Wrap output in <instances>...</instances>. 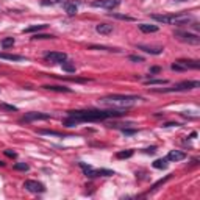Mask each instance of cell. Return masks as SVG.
I'll use <instances>...</instances> for the list:
<instances>
[{
    "mask_svg": "<svg viewBox=\"0 0 200 200\" xmlns=\"http://www.w3.org/2000/svg\"><path fill=\"white\" fill-rule=\"evenodd\" d=\"M39 133H41V135H52V136H60V138H63L61 133L53 131V130H39Z\"/></svg>",
    "mask_w": 200,
    "mask_h": 200,
    "instance_id": "f1b7e54d",
    "label": "cell"
},
{
    "mask_svg": "<svg viewBox=\"0 0 200 200\" xmlns=\"http://www.w3.org/2000/svg\"><path fill=\"white\" fill-rule=\"evenodd\" d=\"M45 60L50 63H63L67 60V55L64 52H50L45 55Z\"/></svg>",
    "mask_w": 200,
    "mask_h": 200,
    "instance_id": "8fae6325",
    "label": "cell"
},
{
    "mask_svg": "<svg viewBox=\"0 0 200 200\" xmlns=\"http://www.w3.org/2000/svg\"><path fill=\"white\" fill-rule=\"evenodd\" d=\"M61 64H63V70H66V72H75V64H72L69 61H63Z\"/></svg>",
    "mask_w": 200,
    "mask_h": 200,
    "instance_id": "603a6c76",
    "label": "cell"
},
{
    "mask_svg": "<svg viewBox=\"0 0 200 200\" xmlns=\"http://www.w3.org/2000/svg\"><path fill=\"white\" fill-rule=\"evenodd\" d=\"M45 27H47L45 23H41V25H31V27L25 28V30H23V33H33V31H39V30H44Z\"/></svg>",
    "mask_w": 200,
    "mask_h": 200,
    "instance_id": "d6986e66",
    "label": "cell"
},
{
    "mask_svg": "<svg viewBox=\"0 0 200 200\" xmlns=\"http://www.w3.org/2000/svg\"><path fill=\"white\" fill-rule=\"evenodd\" d=\"M50 38H53V36H50V35H35L33 39H50Z\"/></svg>",
    "mask_w": 200,
    "mask_h": 200,
    "instance_id": "4dcf8cb0",
    "label": "cell"
},
{
    "mask_svg": "<svg viewBox=\"0 0 200 200\" xmlns=\"http://www.w3.org/2000/svg\"><path fill=\"white\" fill-rule=\"evenodd\" d=\"M139 50H144L145 53H150V55H161L163 53V47H153V45H136Z\"/></svg>",
    "mask_w": 200,
    "mask_h": 200,
    "instance_id": "7c38bea8",
    "label": "cell"
},
{
    "mask_svg": "<svg viewBox=\"0 0 200 200\" xmlns=\"http://www.w3.org/2000/svg\"><path fill=\"white\" fill-rule=\"evenodd\" d=\"M155 152H156V147H155V145H152V147L145 148V153H150V155H152V153H155Z\"/></svg>",
    "mask_w": 200,
    "mask_h": 200,
    "instance_id": "836d02e7",
    "label": "cell"
},
{
    "mask_svg": "<svg viewBox=\"0 0 200 200\" xmlns=\"http://www.w3.org/2000/svg\"><path fill=\"white\" fill-rule=\"evenodd\" d=\"M0 58L2 60H8V61H23L25 58L22 55H11V53H0Z\"/></svg>",
    "mask_w": 200,
    "mask_h": 200,
    "instance_id": "e0dca14e",
    "label": "cell"
},
{
    "mask_svg": "<svg viewBox=\"0 0 200 200\" xmlns=\"http://www.w3.org/2000/svg\"><path fill=\"white\" fill-rule=\"evenodd\" d=\"M138 100H141V97L138 95H120V94H113L108 97H102L98 100L100 105H106V106H116V108H130L133 106Z\"/></svg>",
    "mask_w": 200,
    "mask_h": 200,
    "instance_id": "7a4b0ae2",
    "label": "cell"
},
{
    "mask_svg": "<svg viewBox=\"0 0 200 200\" xmlns=\"http://www.w3.org/2000/svg\"><path fill=\"white\" fill-rule=\"evenodd\" d=\"M120 5V0H94L92 6L95 8H105V10H114Z\"/></svg>",
    "mask_w": 200,
    "mask_h": 200,
    "instance_id": "52a82bcc",
    "label": "cell"
},
{
    "mask_svg": "<svg viewBox=\"0 0 200 200\" xmlns=\"http://www.w3.org/2000/svg\"><path fill=\"white\" fill-rule=\"evenodd\" d=\"M153 167H155V169H166V167H167V160H166V158L156 160V161L153 163Z\"/></svg>",
    "mask_w": 200,
    "mask_h": 200,
    "instance_id": "44dd1931",
    "label": "cell"
},
{
    "mask_svg": "<svg viewBox=\"0 0 200 200\" xmlns=\"http://www.w3.org/2000/svg\"><path fill=\"white\" fill-rule=\"evenodd\" d=\"M152 19L163 22V23H170V25H185L192 20L189 14H153Z\"/></svg>",
    "mask_w": 200,
    "mask_h": 200,
    "instance_id": "3957f363",
    "label": "cell"
},
{
    "mask_svg": "<svg viewBox=\"0 0 200 200\" xmlns=\"http://www.w3.org/2000/svg\"><path fill=\"white\" fill-rule=\"evenodd\" d=\"M0 166H5V163H3V161H0Z\"/></svg>",
    "mask_w": 200,
    "mask_h": 200,
    "instance_id": "f35d334b",
    "label": "cell"
},
{
    "mask_svg": "<svg viewBox=\"0 0 200 200\" xmlns=\"http://www.w3.org/2000/svg\"><path fill=\"white\" fill-rule=\"evenodd\" d=\"M198 86H200V81H181V83H178V85H173L172 88L161 89L160 92H178V91L194 89V88H198Z\"/></svg>",
    "mask_w": 200,
    "mask_h": 200,
    "instance_id": "5b68a950",
    "label": "cell"
},
{
    "mask_svg": "<svg viewBox=\"0 0 200 200\" xmlns=\"http://www.w3.org/2000/svg\"><path fill=\"white\" fill-rule=\"evenodd\" d=\"M5 155H6V156H10V158H16V156H17V153H16V152H13V150H10V148H6V150H5Z\"/></svg>",
    "mask_w": 200,
    "mask_h": 200,
    "instance_id": "1f68e13d",
    "label": "cell"
},
{
    "mask_svg": "<svg viewBox=\"0 0 200 200\" xmlns=\"http://www.w3.org/2000/svg\"><path fill=\"white\" fill-rule=\"evenodd\" d=\"M63 0H42L41 2V5L42 6H50V5H58V3H61Z\"/></svg>",
    "mask_w": 200,
    "mask_h": 200,
    "instance_id": "4316f807",
    "label": "cell"
},
{
    "mask_svg": "<svg viewBox=\"0 0 200 200\" xmlns=\"http://www.w3.org/2000/svg\"><path fill=\"white\" fill-rule=\"evenodd\" d=\"M95 31L100 33V35H110V33H113V25L98 23V25H95Z\"/></svg>",
    "mask_w": 200,
    "mask_h": 200,
    "instance_id": "5bb4252c",
    "label": "cell"
},
{
    "mask_svg": "<svg viewBox=\"0 0 200 200\" xmlns=\"http://www.w3.org/2000/svg\"><path fill=\"white\" fill-rule=\"evenodd\" d=\"M160 70H161V67L156 66V67H152V69H150V73H158Z\"/></svg>",
    "mask_w": 200,
    "mask_h": 200,
    "instance_id": "d590c367",
    "label": "cell"
},
{
    "mask_svg": "<svg viewBox=\"0 0 200 200\" xmlns=\"http://www.w3.org/2000/svg\"><path fill=\"white\" fill-rule=\"evenodd\" d=\"M180 123H177V122H169V123H164L163 127H178Z\"/></svg>",
    "mask_w": 200,
    "mask_h": 200,
    "instance_id": "e575fe53",
    "label": "cell"
},
{
    "mask_svg": "<svg viewBox=\"0 0 200 200\" xmlns=\"http://www.w3.org/2000/svg\"><path fill=\"white\" fill-rule=\"evenodd\" d=\"M23 188L27 189V191H30V192H33V194H38V192H44V191H45L44 185L39 183V181H36V180H25V181H23Z\"/></svg>",
    "mask_w": 200,
    "mask_h": 200,
    "instance_id": "ba28073f",
    "label": "cell"
},
{
    "mask_svg": "<svg viewBox=\"0 0 200 200\" xmlns=\"http://www.w3.org/2000/svg\"><path fill=\"white\" fill-rule=\"evenodd\" d=\"M167 80H161V78H150L145 81V85H166Z\"/></svg>",
    "mask_w": 200,
    "mask_h": 200,
    "instance_id": "484cf974",
    "label": "cell"
},
{
    "mask_svg": "<svg viewBox=\"0 0 200 200\" xmlns=\"http://www.w3.org/2000/svg\"><path fill=\"white\" fill-rule=\"evenodd\" d=\"M172 70H188V69H198L200 67V61H194V60H178L175 61L172 66Z\"/></svg>",
    "mask_w": 200,
    "mask_h": 200,
    "instance_id": "277c9868",
    "label": "cell"
},
{
    "mask_svg": "<svg viewBox=\"0 0 200 200\" xmlns=\"http://www.w3.org/2000/svg\"><path fill=\"white\" fill-rule=\"evenodd\" d=\"M128 60H130V61H133V63H144V58H142V56H139V55H130V56H128Z\"/></svg>",
    "mask_w": 200,
    "mask_h": 200,
    "instance_id": "f546056e",
    "label": "cell"
},
{
    "mask_svg": "<svg viewBox=\"0 0 200 200\" xmlns=\"http://www.w3.org/2000/svg\"><path fill=\"white\" fill-rule=\"evenodd\" d=\"M175 38L180 39L181 42H188L191 45H198L200 44L198 35H194V33H189V31H175Z\"/></svg>",
    "mask_w": 200,
    "mask_h": 200,
    "instance_id": "8992f818",
    "label": "cell"
},
{
    "mask_svg": "<svg viewBox=\"0 0 200 200\" xmlns=\"http://www.w3.org/2000/svg\"><path fill=\"white\" fill-rule=\"evenodd\" d=\"M119 160H127V158H131L133 156V150H123V152H117L116 155Z\"/></svg>",
    "mask_w": 200,
    "mask_h": 200,
    "instance_id": "ffe728a7",
    "label": "cell"
},
{
    "mask_svg": "<svg viewBox=\"0 0 200 200\" xmlns=\"http://www.w3.org/2000/svg\"><path fill=\"white\" fill-rule=\"evenodd\" d=\"M14 45V38H3L2 39V47L3 48H8V47H13Z\"/></svg>",
    "mask_w": 200,
    "mask_h": 200,
    "instance_id": "7402d4cb",
    "label": "cell"
},
{
    "mask_svg": "<svg viewBox=\"0 0 200 200\" xmlns=\"http://www.w3.org/2000/svg\"><path fill=\"white\" fill-rule=\"evenodd\" d=\"M123 133H125V135H135L136 130H127V128H123Z\"/></svg>",
    "mask_w": 200,
    "mask_h": 200,
    "instance_id": "8d00e7d4",
    "label": "cell"
},
{
    "mask_svg": "<svg viewBox=\"0 0 200 200\" xmlns=\"http://www.w3.org/2000/svg\"><path fill=\"white\" fill-rule=\"evenodd\" d=\"M44 89H48V91H56V92H70V89L69 88H66V86H52V85H45V86H42Z\"/></svg>",
    "mask_w": 200,
    "mask_h": 200,
    "instance_id": "ac0fdd59",
    "label": "cell"
},
{
    "mask_svg": "<svg viewBox=\"0 0 200 200\" xmlns=\"http://www.w3.org/2000/svg\"><path fill=\"white\" fill-rule=\"evenodd\" d=\"M14 169H16V170H28L30 166H28L27 163H16V164H14Z\"/></svg>",
    "mask_w": 200,
    "mask_h": 200,
    "instance_id": "83f0119b",
    "label": "cell"
},
{
    "mask_svg": "<svg viewBox=\"0 0 200 200\" xmlns=\"http://www.w3.org/2000/svg\"><path fill=\"white\" fill-rule=\"evenodd\" d=\"M122 111H97V110H89V111H69V116L63 120L66 127H73L80 122H95V120H105L110 117H117L122 116Z\"/></svg>",
    "mask_w": 200,
    "mask_h": 200,
    "instance_id": "6da1fadb",
    "label": "cell"
},
{
    "mask_svg": "<svg viewBox=\"0 0 200 200\" xmlns=\"http://www.w3.org/2000/svg\"><path fill=\"white\" fill-rule=\"evenodd\" d=\"M186 158V153L181 152V150H170L169 155H167V160L169 161H181Z\"/></svg>",
    "mask_w": 200,
    "mask_h": 200,
    "instance_id": "4fadbf2b",
    "label": "cell"
},
{
    "mask_svg": "<svg viewBox=\"0 0 200 200\" xmlns=\"http://www.w3.org/2000/svg\"><path fill=\"white\" fill-rule=\"evenodd\" d=\"M111 17H114V19H119V20H135L133 17H130V16H125V14H117V13H111L110 14Z\"/></svg>",
    "mask_w": 200,
    "mask_h": 200,
    "instance_id": "cb8c5ba5",
    "label": "cell"
},
{
    "mask_svg": "<svg viewBox=\"0 0 200 200\" xmlns=\"http://www.w3.org/2000/svg\"><path fill=\"white\" fill-rule=\"evenodd\" d=\"M85 175L89 177V178H94V177H111V175H114V172L108 170V169H92L91 167L89 170L85 172Z\"/></svg>",
    "mask_w": 200,
    "mask_h": 200,
    "instance_id": "9c48e42d",
    "label": "cell"
},
{
    "mask_svg": "<svg viewBox=\"0 0 200 200\" xmlns=\"http://www.w3.org/2000/svg\"><path fill=\"white\" fill-rule=\"evenodd\" d=\"M77 10H78V6H77L75 2H64V11L69 16H73L75 13H77Z\"/></svg>",
    "mask_w": 200,
    "mask_h": 200,
    "instance_id": "2e32d148",
    "label": "cell"
},
{
    "mask_svg": "<svg viewBox=\"0 0 200 200\" xmlns=\"http://www.w3.org/2000/svg\"><path fill=\"white\" fill-rule=\"evenodd\" d=\"M138 27H139V30H141L142 33H155V31H158V25H150V23H139Z\"/></svg>",
    "mask_w": 200,
    "mask_h": 200,
    "instance_id": "9a60e30c",
    "label": "cell"
},
{
    "mask_svg": "<svg viewBox=\"0 0 200 200\" xmlns=\"http://www.w3.org/2000/svg\"><path fill=\"white\" fill-rule=\"evenodd\" d=\"M172 2H188V0H172Z\"/></svg>",
    "mask_w": 200,
    "mask_h": 200,
    "instance_id": "74e56055",
    "label": "cell"
},
{
    "mask_svg": "<svg viewBox=\"0 0 200 200\" xmlns=\"http://www.w3.org/2000/svg\"><path fill=\"white\" fill-rule=\"evenodd\" d=\"M47 119H50V114H45V113H27L23 117H22V120H25V122H33V120H47Z\"/></svg>",
    "mask_w": 200,
    "mask_h": 200,
    "instance_id": "30bf717a",
    "label": "cell"
},
{
    "mask_svg": "<svg viewBox=\"0 0 200 200\" xmlns=\"http://www.w3.org/2000/svg\"><path fill=\"white\" fill-rule=\"evenodd\" d=\"M89 48H92V50H108V52H119L117 48H111V47H103V45H89Z\"/></svg>",
    "mask_w": 200,
    "mask_h": 200,
    "instance_id": "d4e9b609",
    "label": "cell"
},
{
    "mask_svg": "<svg viewBox=\"0 0 200 200\" xmlns=\"http://www.w3.org/2000/svg\"><path fill=\"white\" fill-rule=\"evenodd\" d=\"M169 178H170V175H167V177H164V178H163V180H160V181H156V183H155V185H153V189H155V188H158V186H160V185H163V183H164V181H167V180H169Z\"/></svg>",
    "mask_w": 200,
    "mask_h": 200,
    "instance_id": "d6a6232c",
    "label": "cell"
}]
</instances>
